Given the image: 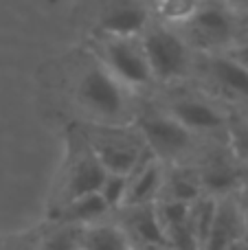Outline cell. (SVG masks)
<instances>
[{
	"mask_svg": "<svg viewBox=\"0 0 248 250\" xmlns=\"http://www.w3.org/2000/svg\"><path fill=\"white\" fill-rule=\"evenodd\" d=\"M79 235L82 226L55 224L51 230L40 233L35 250H79Z\"/></svg>",
	"mask_w": 248,
	"mask_h": 250,
	"instance_id": "obj_19",
	"label": "cell"
},
{
	"mask_svg": "<svg viewBox=\"0 0 248 250\" xmlns=\"http://www.w3.org/2000/svg\"><path fill=\"white\" fill-rule=\"evenodd\" d=\"M242 229H244V222H242L240 191L222 195L218 198L213 226H211L202 250H227L233 242L242 239Z\"/></svg>",
	"mask_w": 248,
	"mask_h": 250,
	"instance_id": "obj_13",
	"label": "cell"
},
{
	"mask_svg": "<svg viewBox=\"0 0 248 250\" xmlns=\"http://www.w3.org/2000/svg\"><path fill=\"white\" fill-rule=\"evenodd\" d=\"M82 134L108 173L127 176L147 149V143L136 125L130 127V125L90 123V127L88 125L82 127Z\"/></svg>",
	"mask_w": 248,
	"mask_h": 250,
	"instance_id": "obj_3",
	"label": "cell"
},
{
	"mask_svg": "<svg viewBox=\"0 0 248 250\" xmlns=\"http://www.w3.org/2000/svg\"><path fill=\"white\" fill-rule=\"evenodd\" d=\"M77 138L79 141L73 145V158L66 163V169H64V178H62V185H60L62 198L57 202V207L66 204L73 198H79V195L97 193L103 178L108 176L105 167L99 163V158L88 147L82 129H77Z\"/></svg>",
	"mask_w": 248,
	"mask_h": 250,
	"instance_id": "obj_8",
	"label": "cell"
},
{
	"mask_svg": "<svg viewBox=\"0 0 248 250\" xmlns=\"http://www.w3.org/2000/svg\"><path fill=\"white\" fill-rule=\"evenodd\" d=\"M55 213H57L55 224H70L83 229V226H90L105 220L112 213V208L105 204V200L99 193H86L57 207Z\"/></svg>",
	"mask_w": 248,
	"mask_h": 250,
	"instance_id": "obj_16",
	"label": "cell"
},
{
	"mask_svg": "<svg viewBox=\"0 0 248 250\" xmlns=\"http://www.w3.org/2000/svg\"><path fill=\"white\" fill-rule=\"evenodd\" d=\"M235 26H237V40H248V7L246 9H235Z\"/></svg>",
	"mask_w": 248,
	"mask_h": 250,
	"instance_id": "obj_25",
	"label": "cell"
},
{
	"mask_svg": "<svg viewBox=\"0 0 248 250\" xmlns=\"http://www.w3.org/2000/svg\"><path fill=\"white\" fill-rule=\"evenodd\" d=\"M227 250H248V244L244 242V239H237V242H233Z\"/></svg>",
	"mask_w": 248,
	"mask_h": 250,
	"instance_id": "obj_29",
	"label": "cell"
},
{
	"mask_svg": "<svg viewBox=\"0 0 248 250\" xmlns=\"http://www.w3.org/2000/svg\"><path fill=\"white\" fill-rule=\"evenodd\" d=\"M215 207H218V198L202 193L198 200L189 204V215H187V226L191 229L193 237L198 239L200 248H205V242L209 237V230L213 226L215 217Z\"/></svg>",
	"mask_w": 248,
	"mask_h": 250,
	"instance_id": "obj_18",
	"label": "cell"
},
{
	"mask_svg": "<svg viewBox=\"0 0 248 250\" xmlns=\"http://www.w3.org/2000/svg\"><path fill=\"white\" fill-rule=\"evenodd\" d=\"M125 189H127V176H121V173H108V176L103 178V182H101V187H99L97 193L105 200V204H108L114 213L117 208L123 207Z\"/></svg>",
	"mask_w": 248,
	"mask_h": 250,
	"instance_id": "obj_22",
	"label": "cell"
},
{
	"mask_svg": "<svg viewBox=\"0 0 248 250\" xmlns=\"http://www.w3.org/2000/svg\"><path fill=\"white\" fill-rule=\"evenodd\" d=\"M136 127L143 134L147 147L165 165L187 163L196 154V136L180 125L165 110H145L136 117Z\"/></svg>",
	"mask_w": 248,
	"mask_h": 250,
	"instance_id": "obj_5",
	"label": "cell"
},
{
	"mask_svg": "<svg viewBox=\"0 0 248 250\" xmlns=\"http://www.w3.org/2000/svg\"><path fill=\"white\" fill-rule=\"evenodd\" d=\"M227 53H228V55H231L235 62H240V64L248 70V40L235 42L231 48H227Z\"/></svg>",
	"mask_w": 248,
	"mask_h": 250,
	"instance_id": "obj_24",
	"label": "cell"
},
{
	"mask_svg": "<svg viewBox=\"0 0 248 250\" xmlns=\"http://www.w3.org/2000/svg\"><path fill=\"white\" fill-rule=\"evenodd\" d=\"M224 2L233 9H246L248 7V0H224Z\"/></svg>",
	"mask_w": 248,
	"mask_h": 250,
	"instance_id": "obj_28",
	"label": "cell"
},
{
	"mask_svg": "<svg viewBox=\"0 0 248 250\" xmlns=\"http://www.w3.org/2000/svg\"><path fill=\"white\" fill-rule=\"evenodd\" d=\"M167 165L161 158L154 156V151L145 149L136 167L127 173V189L123 207H134V204H154L161 198L163 180H165Z\"/></svg>",
	"mask_w": 248,
	"mask_h": 250,
	"instance_id": "obj_11",
	"label": "cell"
},
{
	"mask_svg": "<svg viewBox=\"0 0 248 250\" xmlns=\"http://www.w3.org/2000/svg\"><path fill=\"white\" fill-rule=\"evenodd\" d=\"M149 24V13L136 0H112L101 13V31L103 35L119 38H139Z\"/></svg>",
	"mask_w": 248,
	"mask_h": 250,
	"instance_id": "obj_14",
	"label": "cell"
},
{
	"mask_svg": "<svg viewBox=\"0 0 248 250\" xmlns=\"http://www.w3.org/2000/svg\"><path fill=\"white\" fill-rule=\"evenodd\" d=\"M193 68L202 73L207 88H211L218 99L248 108V70L227 51L200 53V62H193Z\"/></svg>",
	"mask_w": 248,
	"mask_h": 250,
	"instance_id": "obj_7",
	"label": "cell"
},
{
	"mask_svg": "<svg viewBox=\"0 0 248 250\" xmlns=\"http://www.w3.org/2000/svg\"><path fill=\"white\" fill-rule=\"evenodd\" d=\"M178 31L193 51H227L237 40L235 9L228 7L224 0H202L198 11L187 22L178 24Z\"/></svg>",
	"mask_w": 248,
	"mask_h": 250,
	"instance_id": "obj_4",
	"label": "cell"
},
{
	"mask_svg": "<svg viewBox=\"0 0 248 250\" xmlns=\"http://www.w3.org/2000/svg\"><path fill=\"white\" fill-rule=\"evenodd\" d=\"M167 114L193 134H220L227 136V125L231 114L224 108H218L209 97L198 95H178L167 101Z\"/></svg>",
	"mask_w": 248,
	"mask_h": 250,
	"instance_id": "obj_10",
	"label": "cell"
},
{
	"mask_svg": "<svg viewBox=\"0 0 248 250\" xmlns=\"http://www.w3.org/2000/svg\"><path fill=\"white\" fill-rule=\"evenodd\" d=\"M156 2H158V0H156Z\"/></svg>",
	"mask_w": 248,
	"mask_h": 250,
	"instance_id": "obj_32",
	"label": "cell"
},
{
	"mask_svg": "<svg viewBox=\"0 0 248 250\" xmlns=\"http://www.w3.org/2000/svg\"><path fill=\"white\" fill-rule=\"evenodd\" d=\"M240 202H242V222H244L242 239L248 244V191L246 189H240Z\"/></svg>",
	"mask_w": 248,
	"mask_h": 250,
	"instance_id": "obj_26",
	"label": "cell"
},
{
	"mask_svg": "<svg viewBox=\"0 0 248 250\" xmlns=\"http://www.w3.org/2000/svg\"><path fill=\"white\" fill-rule=\"evenodd\" d=\"M227 145L237 158V163L248 169V112L231 114L227 125Z\"/></svg>",
	"mask_w": 248,
	"mask_h": 250,
	"instance_id": "obj_20",
	"label": "cell"
},
{
	"mask_svg": "<svg viewBox=\"0 0 248 250\" xmlns=\"http://www.w3.org/2000/svg\"><path fill=\"white\" fill-rule=\"evenodd\" d=\"M143 44L145 57L149 64L152 79L158 82H176L187 77L193 70V48L187 44V40L180 35L178 29H174L167 22H152L139 35Z\"/></svg>",
	"mask_w": 248,
	"mask_h": 250,
	"instance_id": "obj_2",
	"label": "cell"
},
{
	"mask_svg": "<svg viewBox=\"0 0 248 250\" xmlns=\"http://www.w3.org/2000/svg\"><path fill=\"white\" fill-rule=\"evenodd\" d=\"M38 239H40V230H31V233L22 235V237L4 239L2 250H35Z\"/></svg>",
	"mask_w": 248,
	"mask_h": 250,
	"instance_id": "obj_23",
	"label": "cell"
},
{
	"mask_svg": "<svg viewBox=\"0 0 248 250\" xmlns=\"http://www.w3.org/2000/svg\"><path fill=\"white\" fill-rule=\"evenodd\" d=\"M200 4L202 0H158V16L167 24L178 26L187 22L198 11Z\"/></svg>",
	"mask_w": 248,
	"mask_h": 250,
	"instance_id": "obj_21",
	"label": "cell"
},
{
	"mask_svg": "<svg viewBox=\"0 0 248 250\" xmlns=\"http://www.w3.org/2000/svg\"><path fill=\"white\" fill-rule=\"evenodd\" d=\"M79 248L82 250H132V244L117 222L101 220L97 224L82 229Z\"/></svg>",
	"mask_w": 248,
	"mask_h": 250,
	"instance_id": "obj_17",
	"label": "cell"
},
{
	"mask_svg": "<svg viewBox=\"0 0 248 250\" xmlns=\"http://www.w3.org/2000/svg\"><path fill=\"white\" fill-rule=\"evenodd\" d=\"M132 250H171L167 244H141V246H132Z\"/></svg>",
	"mask_w": 248,
	"mask_h": 250,
	"instance_id": "obj_27",
	"label": "cell"
},
{
	"mask_svg": "<svg viewBox=\"0 0 248 250\" xmlns=\"http://www.w3.org/2000/svg\"><path fill=\"white\" fill-rule=\"evenodd\" d=\"M75 99L95 123L125 125L132 119L127 88L101 64L90 60L75 82Z\"/></svg>",
	"mask_w": 248,
	"mask_h": 250,
	"instance_id": "obj_1",
	"label": "cell"
},
{
	"mask_svg": "<svg viewBox=\"0 0 248 250\" xmlns=\"http://www.w3.org/2000/svg\"><path fill=\"white\" fill-rule=\"evenodd\" d=\"M202 193L205 191H202V182H200V176H198L196 165L193 163L167 165L165 180H163L161 198L158 200H174V202L191 204Z\"/></svg>",
	"mask_w": 248,
	"mask_h": 250,
	"instance_id": "obj_15",
	"label": "cell"
},
{
	"mask_svg": "<svg viewBox=\"0 0 248 250\" xmlns=\"http://www.w3.org/2000/svg\"><path fill=\"white\" fill-rule=\"evenodd\" d=\"M97 53H99L97 60L125 88H141L152 82V73H149V64L141 38L103 35Z\"/></svg>",
	"mask_w": 248,
	"mask_h": 250,
	"instance_id": "obj_6",
	"label": "cell"
},
{
	"mask_svg": "<svg viewBox=\"0 0 248 250\" xmlns=\"http://www.w3.org/2000/svg\"><path fill=\"white\" fill-rule=\"evenodd\" d=\"M202 182V191L213 198L237 193L244 180V167L237 163L233 151L228 149L227 138L220 145L209 147L200 156V163H193Z\"/></svg>",
	"mask_w": 248,
	"mask_h": 250,
	"instance_id": "obj_9",
	"label": "cell"
},
{
	"mask_svg": "<svg viewBox=\"0 0 248 250\" xmlns=\"http://www.w3.org/2000/svg\"><path fill=\"white\" fill-rule=\"evenodd\" d=\"M114 213H119L117 224L127 235L132 246H141V244H167L165 230H163L158 213H156V202L121 207Z\"/></svg>",
	"mask_w": 248,
	"mask_h": 250,
	"instance_id": "obj_12",
	"label": "cell"
},
{
	"mask_svg": "<svg viewBox=\"0 0 248 250\" xmlns=\"http://www.w3.org/2000/svg\"><path fill=\"white\" fill-rule=\"evenodd\" d=\"M2 246H4V239H0V250H2Z\"/></svg>",
	"mask_w": 248,
	"mask_h": 250,
	"instance_id": "obj_30",
	"label": "cell"
},
{
	"mask_svg": "<svg viewBox=\"0 0 248 250\" xmlns=\"http://www.w3.org/2000/svg\"><path fill=\"white\" fill-rule=\"evenodd\" d=\"M79 250H82V248H79Z\"/></svg>",
	"mask_w": 248,
	"mask_h": 250,
	"instance_id": "obj_31",
	"label": "cell"
}]
</instances>
